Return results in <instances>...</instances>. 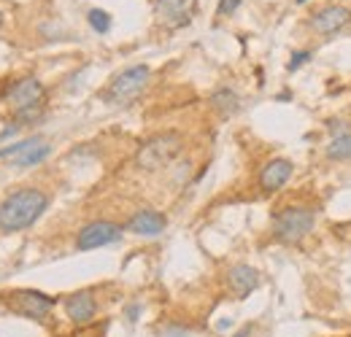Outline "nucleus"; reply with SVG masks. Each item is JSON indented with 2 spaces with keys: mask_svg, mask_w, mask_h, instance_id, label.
<instances>
[{
  "mask_svg": "<svg viewBox=\"0 0 351 337\" xmlns=\"http://www.w3.org/2000/svg\"><path fill=\"white\" fill-rule=\"evenodd\" d=\"M46 208H49V195L36 189V186H25V189L11 192L0 203V232L14 235V232L33 227L44 216Z\"/></svg>",
  "mask_w": 351,
  "mask_h": 337,
  "instance_id": "1",
  "label": "nucleus"
},
{
  "mask_svg": "<svg viewBox=\"0 0 351 337\" xmlns=\"http://www.w3.org/2000/svg\"><path fill=\"white\" fill-rule=\"evenodd\" d=\"M184 151V135L176 129H165L152 135L149 140L141 143V149L135 151V168L143 173H154V170L168 168L176 157Z\"/></svg>",
  "mask_w": 351,
  "mask_h": 337,
  "instance_id": "2",
  "label": "nucleus"
},
{
  "mask_svg": "<svg viewBox=\"0 0 351 337\" xmlns=\"http://www.w3.org/2000/svg\"><path fill=\"white\" fill-rule=\"evenodd\" d=\"M5 100H8V105L16 111V116L22 119L19 125L33 122V119L41 116V108H44V100H46V86L41 84L36 76L16 79L14 84L8 86Z\"/></svg>",
  "mask_w": 351,
  "mask_h": 337,
  "instance_id": "3",
  "label": "nucleus"
},
{
  "mask_svg": "<svg viewBox=\"0 0 351 337\" xmlns=\"http://www.w3.org/2000/svg\"><path fill=\"white\" fill-rule=\"evenodd\" d=\"M316 224V213L306 205H287L273 216V235L281 243H300L306 235H311Z\"/></svg>",
  "mask_w": 351,
  "mask_h": 337,
  "instance_id": "4",
  "label": "nucleus"
},
{
  "mask_svg": "<svg viewBox=\"0 0 351 337\" xmlns=\"http://www.w3.org/2000/svg\"><path fill=\"white\" fill-rule=\"evenodd\" d=\"M152 79V71L146 65H130L125 68L122 73H117L111 79V84L106 86L103 92V100L108 103H117V105H125V103H132Z\"/></svg>",
  "mask_w": 351,
  "mask_h": 337,
  "instance_id": "5",
  "label": "nucleus"
},
{
  "mask_svg": "<svg viewBox=\"0 0 351 337\" xmlns=\"http://www.w3.org/2000/svg\"><path fill=\"white\" fill-rule=\"evenodd\" d=\"M3 302L8 305V310L25 316V319H36V321H46L49 313L54 310L57 299L54 297L44 295V292H36V289H16V292H5Z\"/></svg>",
  "mask_w": 351,
  "mask_h": 337,
  "instance_id": "6",
  "label": "nucleus"
},
{
  "mask_svg": "<svg viewBox=\"0 0 351 337\" xmlns=\"http://www.w3.org/2000/svg\"><path fill=\"white\" fill-rule=\"evenodd\" d=\"M117 240H122V227L119 224H114V221H89L79 229L76 249L79 251H95V249L111 246Z\"/></svg>",
  "mask_w": 351,
  "mask_h": 337,
  "instance_id": "7",
  "label": "nucleus"
},
{
  "mask_svg": "<svg viewBox=\"0 0 351 337\" xmlns=\"http://www.w3.org/2000/svg\"><path fill=\"white\" fill-rule=\"evenodd\" d=\"M62 305H65V316H68L76 327H87V324L95 321V316H97V299H95V295L87 292V289L68 295Z\"/></svg>",
  "mask_w": 351,
  "mask_h": 337,
  "instance_id": "8",
  "label": "nucleus"
},
{
  "mask_svg": "<svg viewBox=\"0 0 351 337\" xmlns=\"http://www.w3.org/2000/svg\"><path fill=\"white\" fill-rule=\"evenodd\" d=\"M165 227H168L165 213L154 211V208H143V211L132 213L130 221L125 224L128 232L141 235V238H157L160 232H165Z\"/></svg>",
  "mask_w": 351,
  "mask_h": 337,
  "instance_id": "9",
  "label": "nucleus"
},
{
  "mask_svg": "<svg viewBox=\"0 0 351 337\" xmlns=\"http://www.w3.org/2000/svg\"><path fill=\"white\" fill-rule=\"evenodd\" d=\"M351 19V11L346 5H324L313 19H311V27L322 36H332L338 30H343L349 25Z\"/></svg>",
  "mask_w": 351,
  "mask_h": 337,
  "instance_id": "10",
  "label": "nucleus"
},
{
  "mask_svg": "<svg viewBox=\"0 0 351 337\" xmlns=\"http://www.w3.org/2000/svg\"><path fill=\"white\" fill-rule=\"evenodd\" d=\"M295 173V165L284 157H276L270 162H265V168L260 170V189L263 192H278Z\"/></svg>",
  "mask_w": 351,
  "mask_h": 337,
  "instance_id": "11",
  "label": "nucleus"
},
{
  "mask_svg": "<svg viewBox=\"0 0 351 337\" xmlns=\"http://www.w3.org/2000/svg\"><path fill=\"white\" fill-rule=\"evenodd\" d=\"M257 286H260V273L254 267H249V264H232L227 270V289L238 297V299L249 297Z\"/></svg>",
  "mask_w": 351,
  "mask_h": 337,
  "instance_id": "12",
  "label": "nucleus"
},
{
  "mask_svg": "<svg viewBox=\"0 0 351 337\" xmlns=\"http://www.w3.org/2000/svg\"><path fill=\"white\" fill-rule=\"evenodd\" d=\"M49 154H51V146L46 143L44 138H30L27 149H25L22 154L11 157V165H14V168H36V165L44 162Z\"/></svg>",
  "mask_w": 351,
  "mask_h": 337,
  "instance_id": "13",
  "label": "nucleus"
},
{
  "mask_svg": "<svg viewBox=\"0 0 351 337\" xmlns=\"http://www.w3.org/2000/svg\"><path fill=\"white\" fill-rule=\"evenodd\" d=\"M186 11H189V0H157V16L171 27L186 22Z\"/></svg>",
  "mask_w": 351,
  "mask_h": 337,
  "instance_id": "14",
  "label": "nucleus"
},
{
  "mask_svg": "<svg viewBox=\"0 0 351 337\" xmlns=\"http://www.w3.org/2000/svg\"><path fill=\"white\" fill-rule=\"evenodd\" d=\"M211 105L219 111L221 116H230V114H235L241 108V100H238V95L230 86H221V89H217L211 95Z\"/></svg>",
  "mask_w": 351,
  "mask_h": 337,
  "instance_id": "15",
  "label": "nucleus"
},
{
  "mask_svg": "<svg viewBox=\"0 0 351 337\" xmlns=\"http://www.w3.org/2000/svg\"><path fill=\"white\" fill-rule=\"evenodd\" d=\"M327 160L332 162H343V160H351V132H338L330 143H327Z\"/></svg>",
  "mask_w": 351,
  "mask_h": 337,
  "instance_id": "16",
  "label": "nucleus"
},
{
  "mask_svg": "<svg viewBox=\"0 0 351 337\" xmlns=\"http://www.w3.org/2000/svg\"><path fill=\"white\" fill-rule=\"evenodd\" d=\"M87 22H89V27H92L95 33H100V36H106V33L111 30V14H106L103 8H92L87 14Z\"/></svg>",
  "mask_w": 351,
  "mask_h": 337,
  "instance_id": "17",
  "label": "nucleus"
},
{
  "mask_svg": "<svg viewBox=\"0 0 351 337\" xmlns=\"http://www.w3.org/2000/svg\"><path fill=\"white\" fill-rule=\"evenodd\" d=\"M308 60H311V51H295V54H292V60H289V65H287V71H289V73H295L298 68H303V65H306Z\"/></svg>",
  "mask_w": 351,
  "mask_h": 337,
  "instance_id": "18",
  "label": "nucleus"
},
{
  "mask_svg": "<svg viewBox=\"0 0 351 337\" xmlns=\"http://www.w3.org/2000/svg\"><path fill=\"white\" fill-rule=\"evenodd\" d=\"M238 5H241V0H221L219 8H217V14H219V16H230Z\"/></svg>",
  "mask_w": 351,
  "mask_h": 337,
  "instance_id": "19",
  "label": "nucleus"
},
{
  "mask_svg": "<svg viewBox=\"0 0 351 337\" xmlns=\"http://www.w3.org/2000/svg\"><path fill=\"white\" fill-rule=\"evenodd\" d=\"M249 335H252V329L246 327V329H241V332H235V335H232V337H249Z\"/></svg>",
  "mask_w": 351,
  "mask_h": 337,
  "instance_id": "20",
  "label": "nucleus"
},
{
  "mask_svg": "<svg viewBox=\"0 0 351 337\" xmlns=\"http://www.w3.org/2000/svg\"><path fill=\"white\" fill-rule=\"evenodd\" d=\"M71 337H100V335H92V332H76V335H71Z\"/></svg>",
  "mask_w": 351,
  "mask_h": 337,
  "instance_id": "21",
  "label": "nucleus"
},
{
  "mask_svg": "<svg viewBox=\"0 0 351 337\" xmlns=\"http://www.w3.org/2000/svg\"><path fill=\"white\" fill-rule=\"evenodd\" d=\"M0 25H3V14H0Z\"/></svg>",
  "mask_w": 351,
  "mask_h": 337,
  "instance_id": "22",
  "label": "nucleus"
}]
</instances>
